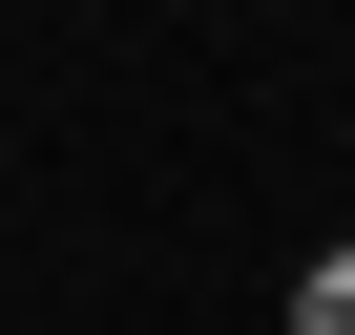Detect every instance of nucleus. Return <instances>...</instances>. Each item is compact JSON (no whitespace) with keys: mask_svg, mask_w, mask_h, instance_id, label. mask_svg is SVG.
I'll use <instances>...</instances> for the list:
<instances>
[{"mask_svg":"<svg viewBox=\"0 0 355 335\" xmlns=\"http://www.w3.org/2000/svg\"><path fill=\"white\" fill-rule=\"evenodd\" d=\"M293 335H355V252H313V293H293Z\"/></svg>","mask_w":355,"mask_h":335,"instance_id":"f257e3e1","label":"nucleus"}]
</instances>
